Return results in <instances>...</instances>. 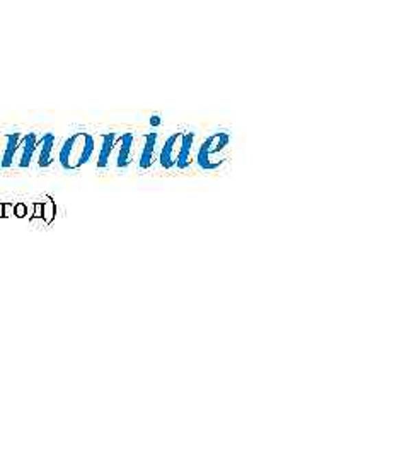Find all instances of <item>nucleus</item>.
<instances>
[{"label":"nucleus","instance_id":"ddd939ff","mask_svg":"<svg viewBox=\"0 0 409 460\" xmlns=\"http://www.w3.org/2000/svg\"><path fill=\"white\" fill-rule=\"evenodd\" d=\"M34 218H43V205L41 203H34Z\"/></svg>","mask_w":409,"mask_h":460},{"label":"nucleus","instance_id":"39448f33","mask_svg":"<svg viewBox=\"0 0 409 460\" xmlns=\"http://www.w3.org/2000/svg\"><path fill=\"white\" fill-rule=\"evenodd\" d=\"M133 145H135V133H121L118 138V155H116V168L126 169L133 162Z\"/></svg>","mask_w":409,"mask_h":460},{"label":"nucleus","instance_id":"f03ea898","mask_svg":"<svg viewBox=\"0 0 409 460\" xmlns=\"http://www.w3.org/2000/svg\"><path fill=\"white\" fill-rule=\"evenodd\" d=\"M229 143H231V133L224 132V130H218V132L204 138L198 152H196V164H198V168L203 169V171H217V169H220L224 162L217 161L215 155H220L229 147Z\"/></svg>","mask_w":409,"mask_h":460},{"label":"nucleus","instance_id":"7ed1b4c3","mask_svg":"<svg viewBox=\"0 0 409 460\" xmlns=\"http://www.w3.org/2000/svg\"><path fill=\"white\" fill-rule=\"evenodd\" d=\"M179 140H181V133H171L165 138L164 145L161 148V154H159V164L165 171H171L176 168V157H178L179 150Z\"/></svg>","mask_w":409,"mask_h":460},{"label":"nucleus","instance_id":"f257e3e1","mask_svg":"<svg viewBox=\"0 0 409 460\" xmlns=\"http://www.w3.org/2000/svg\"><path fill=\"white\" fill-rule=\"evenodd\" d=\"M96 150V140L91 133L79 132L67 138L58 152V162L63 171H79L82 165L89 164Z\"/></svg>","mask_w":409,"mask_h":460},{"label":"nucleus","instance_id":"20e7f679","mask_svg":"<svg viewBox=\"0 0 409 460\" xmlns=\"http://www.w3.org/2000/svg\"><path fill=\"white\" fill-rule=\"evenodd\" d=\"M196 141V133L195 132H183L181 140H179V150L178 157H176V168L179 171H185L191 165V155H193V147H195Z\"/></svg>","mask_w":409,"mask_h":460},{"label":"nucleus","instance_id":"0eeeda50","mask_svg":"<svg viewBox=\"0 0 409 460\" xmlns=\"http://www.w3.org/2000/svg\"><path fill=\"white\" fill-rule=\"evenodd\" d=\"M55 143H56V137H55V133H51V132L45 133V135L40 138V141H38L36 161H38V165H40L41 169L50 168V165L53 164V161H55V157H53Z\"/></svg>","mask_w":409,"mask_h":460},{"label":"nucleus","instance_id":"9d476101","mask_svg":"<svg viewBox=\"0 0 409 460\" xmlns=\"http://www.w3.org/2000/svg\"><path fill=\"white\" fill-rule=\"evenodd\" d=\"M121 133L109 132L101 135V148L100 155H97V169H106L109 165V159H111L113 150L118 145V138Z\"/></svg>","mask_w":409,"mask_h":460},{"label":"nucleus","instance_id":"6e6552de","mask_svg":"<svg viewBox=\"0 0 409 460\" xmlns=\"http://www.w3.org/2000/svg\"><path fill=\"white\" fill-rule=\"evenodd\" d=\"M157 140H159V135L155 132L145 133V135H143L142 150H140V157H139L140 171H147V169L152 168L154 159H155V150H157Z\"/></svg>","mask_w":409,"mask_h":460},{"label":"nucleus","instance_id":"9b49d317","mask_svg":"<svg viewBox=\"0 0 409 460\" xmlns=\"http://www.w3.org/2000/svg\"><path fill=\"white\" fill-rule=\"evenodd\" d=\"M55 214H56V208L55 205H53V201H47V203L43 205V218L47 224H51L53 218H55Z\"/></svg>","mask_w":409,"mask_h":460},{"label":"nucleus","instance_id":"4468645a","mask_svg":"<svg viewBox=\"0 0 409 460\" xmlns=\"http://www.w3.org/2000/svg\"><path fill=\"white\" fill-rule=\"evenodd\" d=\"M150 123H152V125H154V126L161 125V116L154 115V116H152V118H150Z\"/></svg>","mask_w":409,"mask_h":460},{"label":"nucleus","instance_id":"1a4fd4ad","mask_svg":"<svg viewBox=\"0 0 409 460\" xmlns=\"http://www.w3.org/2000/svg\"><path fill=\"white\" fill-rule=\"evenodd\" d=\"M38 141H40L38 133H34V132L24 133L23 141H21V148H19L21 157H19V162H17V165H19L21 169H27L31 165L34 155H36Z\"/></svg>","mask_w":409,"mask_h":460},{"label":"nucleus","instance_id":"f8f14e48","mask_svg":"<svg viewBox=\"0 0 409 460\" xmlns=\"http://www.w3.org/2000/svg\"><path fill=\"white\" fill-rule=\"evenodd\" d=\"M14 215H16V217H19V218L26 217V215H27V207H26V205H24V203L16 205V207H14Z\"/></svg>","mask_w":409,"mask_h":460},{"label":"nucleus","instance_id":"423d86ee","mask_svg":"<svg viewBox=\"0 0 409 460\" xmlns=\"http://www.w3.org/2000/svg\"><path fill=\"white\" fill-rule=\"evenodd\" d=\"M24 133L21 132H14V133H7L5 137V147H3L2 157H0V168L2 169H10L14 165V161H16V155L21 148V141H23Z\"/></svg>","mask_w":409,"mask_h":460}]
</instances>
